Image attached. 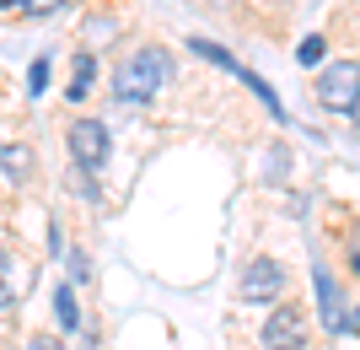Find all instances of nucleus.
<instances>
[{
    "mask_svg": "<svg viewBox=\"0 0 360 350\" xmlns=\"http://www.w3.org/2000/svg\"><path fill=\"white\" fill-rule=\"evenodd\" d=\"M167 81H172V60H167L162 49H135V54L113 70V97H119V103H150Z\"/></svg>",
    "mask_w": 360,
    "mask_h": 350,
    "instance_id": "obj_1",
    "label": "nucleus"
},
{
    "mask_svg": "<svg viewBox=\"0 0 360 350\" xmlns=\"http://www.w3.org/2000/svg\"><path fill=\"white\" fill-rule=\"evenodd\" d=\"M317 103L333 108V113H355L360 108V65L355 60L323 65V76H317Z\"/></svg>",
    "mask_w": 360,
    "mask_h": 350,
    "instance_id": "obj_2",
    "label": "nucleus"
},
{
    "mask_svg": "<svg viewBox=\"0 0 360 350\" xmlns=\"http://www.w3.org/2000/svg\"><path fill=\"white\" fill-rule=\"evenodd\" d=\"M108 124H97V119H75L70 124V156H75V168L81 173H97L108 162Z\"/></svg>",
    "mask_w": 360,
    "mask_h": 350,
    "instance_id": "obj_3",
    "label": "nucleus"
},
{
    "mask_svg": "<svg viewBox=\"0 0 360 350\" xmlns=\"http://www.w3.org/2000/svg\"><path fill=\"white\" fill-rule=\"evenodd\" d=\"M280 296H285V270L274 259H253L242 270V302L264 307V302H280Z\"/></svg>",
    "mask_w": 360,
    "mask_h": 350,
    "instance_id": "obj_4",
    "label": "nucleus"
},
{
    "mask_svg": "<svg viewBox=\"0 0 360 350\" xmlns=\"http://www.w3.org/2000/svg\"><path fill=\"white\" fill-rule=\"evenodd\" d=\"M312 286H317V313H323V329L328 335H345V302H339V286H333V275L317 264L312 270Z\"/></svg>",
    "mask_w": 360,
    "mask_h": 350,
    "instance_id": "obj_5",
    "label": "nucleus"
},
{
    "mask_svg": "<svg viewBox=\"0 0 360 350\" xmlns=\"http://www.w3.org/2000/svg\"><path fill=\"white\" fill-rule=\"evenodd\" d=\"M264 345H269V350H296L301 345V313H296V307L280 302L269 313V323H264Z\"/></svg>",
    "mask_w": 360,
    "mask_h": 350,
    "instance_id": "obj_6",
    "label": "nucleus"
},
{
    "mask_svg": "<svg viewBox=\"0 0 360 350\" xmlns=\"http://www.w3.org/2000/svg\"><path fill=\"white\" fill-rule=\"evenodd\" d=\"M32 168H38V156H32V146H0V173L11 183H27Z\"/></svg>",
    "mask_w": 360,
    "mask_h": 350,
    "instance_id": "obj_7",
    "label": "nucleus"
},
{
    "mask_svg": "<svg viewBox=\"0 0 360 350\" xmlns=\"http://www.w3.org/2000/svg\"><path fill=\"white\" fill-rule=\"evenodd\" d=\"M231 76H237L242 87H253V97H258V103H264V108H269V113H274V119H280V124H285V108H280V97H274V87H269V81H264V76H253L248 65H237Z\"/></svg>",
    "mask_w": 360,
    "mask_h": 350,
    "instance_id": "obj_8",
    "label": "nucleus"
},
{
    "mask_svg": "<svg viewBox=\"0 0 360 350\" xmlns=\"http://www.w3.org/2000/svg\"><path fill=\"white\" fill-rule=\"evenodd\" d=\"M91 81H97V60H91V54H75V76H70V87H65V97L81 103V97L91 92Z\"/></svg>",
    "mask_w": 360,
    "mask_h": 350,
    "instance_id": "obj_9",
    "label": "nucleus"
},
{
    "mask_svg": "<svg viewBox=\"0 0 360 350\" xmlns=\"http://www.w3.org/2000/svg\"><path fill=\"white\" fill-rule=\"evenodd\" d=\"M188 49H194L199 60L221 65V70H237V54H226V49H221V44H210V38H188Z\"/></svg>",
    "mask_w": 360,
    "mask_h": 350,
    "instance_id": "obj_10",
    "label": "nucleus"
},
{
    "mask_svg": "<svg viewBox=\"0 0 360 350\" xmlns=\"http://www.w3.org/2000/svg\"><path fill=\"white\" fill-rule=\"evenodd\" d=\"M54 318H60V329H75V323H81V307H75V291L70 286L54 291Z\"/></svg>",
    "mask_w": 360,
    "mask_h": 350,
    "instance_id": "obj_11",
    "label": "nucleus"
},
{
    "mask_svg": "<svg viewBox=\"0 0 360 350\" xmlns=\"http://www.w3.org/2000/svg\"><path fill=\"white\" fill-rule=\"evenodd\" d=\"M49 70H54V65H49V54H38V60H32V70H27V97H44V92H49Z\"/></svg>",
    "mask_w": 360,
    "mask_h": 350,
    "instance_id": "obj_12",
    "label": "nucleus"
},
{
    "mask_svg": "<svg viewBox=\"0 0 360 350\" xmlns=\"http://www.w3.org/2000/svg\"><path fill=\"white\" fill-rule=\"evenodd\" d=\"M323 49H328V44H323V32H312V38H301V49H296V60L307 65V70H312V65H323Z\"/></svg>",
    "mask_w": 360,
    "mask_h": 350,
    "instance_id": "obj_13",
    "label": "nucleus"
},
{
    "mask_svg": "<svg viewBox=\"0 0 360 350\" xmlns=\"http://www.w3.org/2000/svg\"><path fill=\"white\" fill-rule=\"evenodd\" d=\"M16 302V286H11V254H0V307Z\"/></svg>",
    "mask_w": 360,
    "mask_h": 350,
    "instance_id": "obj_14",
    "label": "nucleus"
},
{
    "mask_svg": "<svg viewBox=\"0 0 360 350\" xmlns=\"http://www.w3.org/2000/svg\"><path fill=\"white\" fill-rule=\"evenodd\" d=\"M65 0H22V11L27 16H49V11H60Z\"/></svg>",
    "mask_w": 360,
    "mask_h": 350,
    "instance_id": "obj_15",
    "label": "nucleus"
},
{
    "mask_svg": "<svg viewBox=\"0 0 360 350\" xmlns=\"http://www.w3.org/2000/svg\"><path fill=\"white\" fill-rule=\"evenodd\" d=\"M32 350H65V345H60V339H49V335H38V339H32Z\"/></svg>",
    "mask_w": 360,
    "mask_h": 350,
    "instance_id": "obj_16",
    "label": "nucleus"
},
{
    "mask_svg": "<svg viewBox=\"0 0 360 350\" xmlns=\"http://www.w3.org/2000/svg\"><path fill=\"white\" fill-rule=\"evenodd\" d=\"M345 329H349V335H360V307H355V313H345Z\"/></svg>",
    "mask_w": 360,
    "mask_h": 350,
    "instance_id": "obj_17",
    "label": "nucleus"
},
{
    "mask_svg": "<svg viewBox=\"0 0 360 350\" xmlns=\"http://www.w3.org/2000/svg\"><path fill=\"white\" fill-rule=\"evenodd\" d=\"M349 264H355V275H360V254H355V259H349Z\"/></svg>",
    "mask_w": 360,
    "mask_h": 350,
    "instance_id": "obj_18",
    "label": "nucleus"
},
{
    "mask_svg": "<svg viewBox=\"0 0 360 350\" xmlns=\"http://www.w3.org/2000/svg\"><path fill=\"white\" fill-rule=\"evenodd\" d=\"M0 6H22V0H0Z\"/></svg>",
    "mask_w": 360,
    "mask_h": 350,
    "instance_id": "obj_19",
    "label": "nucleus"
}]
</instances>
